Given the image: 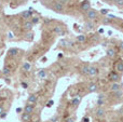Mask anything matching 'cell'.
<instances>
[{
	"label": "cell",
	"mask_w": 123,
	"mask_h": 122,
	"mask_svg": "<svg viewBox=\"0 0 123 122\" xmlns=\"http://www.w3.org/2000/svg\"><path fill=\"white\" fill-rule=\"evenodd\" d=\"M108 80L111 82H119L120 80V75L117 71H111L108 75Z\"/></svg>",
	"instance_id": "6da1fadb"
},
{
	"label": "cell",
	"mask_w": 123,
	"mask_h": 122,
	"mask_svg": "<svg viewBox=\"0 0 123 122\" xmlns=\"http://www.w3.org/2000/svg\"><path fill=\"white\" fill-rule=\"evenodd\" d=\"M98 16V12L94 9H91L86 12V17L89 18V21H93V19H96Z\"/></svg>",
	"instance_id": "7a4b0ae2"
},
{
	"label": "cell",
	"mask_w": 123,
	"mask_h": 122,
	"mask_svg": "<svg viewBox=\"0 0 123 122\" xmlns=\"http://www.w3.org/2000/svg\"><path fill=\"white\" fill-rule=\"evenodd\" d=\"M80 8H81V10H82V11H84V12H87L89 10H91V3H90L89 0H84V1L81 2Z\"/></svg>",
	"instance_id": "3957f363"
},
{
	"label": "cell",
	"mask_w": 123,
	"mask_h": 122,
	"mask_svg": "<svg viewBox=\"0 0 123 122\" xmlns=\"http://www.w3.org/2000/svg\"><path fill=\"white\" fill-rule=\"evenodd\" d=\"M64 6L63 3H61V2H55V3L53 4V11H55V12L57 13H63L64 12Z\"/></svg>",
	"instance_id": "277c9868"
},
{
	"label": "cell",
	"mask_w": 123,
	"mask_h": 122,
	"mask_svg": "<svg viewBox=\"0 0 123 122\" xmlns=\"http://www.w3.org/2000/svg\"><path fill=\"white\" fill-rule=\"evenodd\" d=\"M121 83H119V82H112V83L110 84V91L111 92H118V91H121Z\"/></svg>",
	"instance_id": "5b68a950"
},
{
	"label": "cell",
	"mask_w": 123,
	"mask_h": 122,
	"mask_svg": "<svg viewBox=\"0 0 123 122\" xmlns=\"http://www.w3.org/2000/svg\"><path fill=\"white\" fill-rule=\"evenodd\" d=\"M31 16H32V9L31 8H30L29 10L24 11V12L21 13V17H22V18H24V19L31 18Z\"/></svg>",
	"instance_id": "8992f818"
},
{
	"label": "cell",
	"mask_w": 123,
	"mask_h": 122,
	"mask_svg": "<svg viewBox=\"0 0 123 122\" xmlns=\"http://www.w3.org/2000/svg\"><path fill=\"white\" fill-rule=\"evenodd\" d=\"M95 114H96L97 118H103V117H105V115H106V111H105V109L103 107H98L97 109H96Z\"/></svg>",
	"instance_id": "52a82bcc"
},
{
	"label": "cell",
	"mask_w": 123,
	"mask_h": 122,
	"mask_svg": "<svg viewBox=\"0 0 123 122\" xmlns=\"http://www.w3.org/2000/svg\"><path fill=\"white\" fill-rule=\"evenodd\" d=\"M115 69L119 73H123V61H117V63L115 65Z\"/></svg>",
	"instance_id": "ba28073f"
},
{
	"label": "cell",
	"mask_w": 123,
	"mask_h": 122,
	"mask_svg": "<svg viewBox=\"0 0 123 122\" xmlns=\"http://www.w3.org/2000/svg\"><path fill=\"white\" fill-rule=\"evenodd\" d=\"M37 101H38V95L37 94H31L28 96V104H36Z\"/></svg>",
	"instance_id": "9c48e42d"
},
{
	"label": "cell",
	"mask_w": 123,
	"mask_h": 122,
	"mask_svg": "<svg viewBox=\"0 0 123 122\" xmlns=\"http://www.w3.org/2000/svg\"><path fill=\"white\" fill-rule=\"evenodd\" d=\"M34 109H35V106L32 105V104H28V105L25 106V108H24V111L27 112V114L31 115L32 112H34Z\"/></svg>",
	"instance_id": "30bf717a"
},
{
	"label": "cell",
	"mask_w": 123,
	"mask_h": 122,
	"mask_svg": "<svg viewBox=\"0 0 123 122\" xmlns=\"http://www.w3.org/2000/svg\"><path fill=\"white\" fill-rule=\"evenodd\" d=\"M22 120L23 122H30L31 121V115L24 111V114H22Z\"/></svg>",
	"instance_id": "8fae6325"
},
{
	"label": "cell",
	"mask_w": 123,
	"mask_h": 122,
	"mask_svg": "<svg viewBox=\"0 0 123 122\" xmlns=\"http://www.w3.org/2000/svg\"><path fill=\"white\" fill-rule=\"evenodd\" d=\"M11 71H12V67H11L10 65H6V66L3 67V69H2L3 76H9L11 73Z\"/></svg>",
	"instance_id": "7c38bea8"
},
{
	"label": "cell",
	"mask_w": 123,
	"mask_h": 122,
	"mask_svg": "<svg viewBox=\"0 0 123 122\" xmlns=\"http://www.w3.org/2000/svg\"><path fill=\"white\" fill-rule=\"evenodd\" d=\"M84 27L86 30H93L94 27H95V25H94V23L92 21H87L84 23Z\"/></svg>",
	"instance_id": "4fadbf2b"
},
{
	"label": "cell",
	"mask_w": 123,
	"mask_h": 122,
	"mask_svg": "<svg viewBox=\"0 0 123 122\" xmlns=\"http://www.w3.org/2000/svg\"><path fill=\"white\" fill-rule=\"evenodd\" d=\"M87 90H89V92L94 93V92H96V91L98 90V86H97V84L96 83H90L89 86H87Z\"/></svg>",
	"instance_id": "5bb4252c"
},
{
	"label": "cell",
	"mask_w": 123,
	"mask_h": 122,
	"mask_svg": "<svg viewBox=\"0 0 123 122\" xmlns=\"http://www.w3.org/2000/svg\"><path fill=\"white\" fill-rule=\"evenodd\" d=\"M80 102H81V96L80 95H77L74 98H72V101H71V105L74 106V107H77V106L80 104Z\"/></svg>",
	"instance_id": "9a60e30c"
},
{
	"label": "cell",
	"mask_w": 123,
	"mask_h": 122,
	"mask_svg": "<svg viewBox=\"0 0 123 122\" xmlns=\"http://www.w3.org/2000/svg\"><path fill=\"white\" fill-rule=\"evenodd\" d=\"M98 68H96V67L94 66H91L89 67V76H96L98 73Z\"/></svg>",
	"instance_id": "2e32d148"
},
{
	"label": "cell",
	"mask_w": 123,
	"mask_h": 122,
	"mask_svg": "<svg viewBox=\"0 0 123 122\" xmlns=\"http://www.w3.org/2000/svg\"><path fill=\"white\" fill-rule=\"evenodd\" d=\"M37 76H38V78H40V79H45V78H47V70H45V69H40V70L38 71V73H37Z\"/></svg>",
	"instance_id": "e0dca14e"
},
{
	"label": "cell",
	"mask_w": 123,
	"mask_h": 122,
	"mask_svg": "<svg viewBox=\"0 0 123 122\" xmlns=\"http://www.w3.org/2000/svg\"><path fill=\"white\" fill-rule=\"evenodd\" d=\"M106 54H107V56H108V57H110V58L115 57V56H116V50L112 49V48H110V49H108L106 51Z\"/></svg>",
	"instance_id": "ac0fdd59"
},
{
	"label": "cell",
	"mask_w": 123,
	"mask_h": 122,
	"mask_svg": "<svg viewBox=\"0 0 123 122\" xmlns=\"http://www.w3.org/2000/svg\"><path fill=\"white\" fill-rule=\"evenodd\" d=\"M23 70L25 71V73H29V71L31 70V64L28 63V62L24 63L23 64Z\"/></svg>",
	"instance_id": "d6986e66"
},
{
	"label": "cell",
	"mask_w": 123,
	"mask_h": 122,
	"mask_svg": "<svg viewBox=\"0 0 123 122\" xmlns=\"http://www.w3.org/2000/svg\"><path fill=\"white\" fill-rule=\"evenodd\" d=\"M32 27H34V24H32L30 21H26L25 23H24V29H26V30H30Z\"/></svg>",
	"instance_id": "ffe728a7"
},
{
	"label": "cell",
	"mask_w": 123,
	"mask_h": 122,
	"mask_svg": "<svg viewBox=\"0 0 123 122\" xmlns=\"http://www.w3.org/2000/svg\"><path fill=\"white\" fill-rule=\"evenodd\" d=\"M54 32H55V34H57V35H60V36H63V35L65 34L62 26H56V27L54 28Z\"/></svg>",
	"instance_id": "44dd1931"
},
{
	"label": "cell",
	"mask_w": 123,
	"mask_h": 122,
	"mask_svg": "<svg viewBox=\"0 0 123 122\" xmlns=\"http://www.w3.org/2000/svg\"><path fill=\"white\" fill-rule=\"evenodd\" d=\"M19 50L16 49V48H13V49H10L9 50V55L10 56H16L17 54H18Z\"/></svg>",
	"instance_id": "7402d4cb"
},
{
	"label": "cell",
	"mask_w": 123,
	"mask_h": 122,
	"mask_svg": "<svg viewBox=\"0 0 123 122\" xmlns=\"http://www.w3.org/2000/svg\"><path fill=\"white\" fill-rule=\"evenodd\" d=\"M77 41L80 43H84L85 41H86V36H84V35H79V36H77Z\"/></svg>",
	"instance_id": "603a6c76"
},
{
	"label": "cell",
	"mask_w": 123,
	"mask_h": 122,
	"mask_svg": "<svg viewBox=\"0 0 123 122\" xmlns=\"http://www.w3.org/2000/svg\"><path fill=\"white\" fill-rule=\"evenodd\" d=\"M81 73L83 75H89V66H83L82 69H81Z\"/></svg>",
	"instance_id": "cb8c5ba5"
},
{
	"label": "cell",
	"mask_w": 123,
	"mask_h": 122,
	"mask_svg": "<svg viewBox=\"0 0 123 122\" xmlns=\"http://www.w3.org/2000/svg\"><path fill=\"white\" fill-rule=\"evenodd\" d=\"M111 23V18H109V17H105V18H103V24L104 25H108V24Z\"/></svg>",
	"instance_id": "d4e9b609"
},
{
	"label": "cell",
	"mask_w": 123,
	"mask_h": 122,
	"mask_svg": "<svg viewBox=\"0 0 123 122\" xmlns=\"http://www.w3.org/2000/svg\"><path fill=\"white\" fill-rule=\"evenodd\" d=\"M30 22H31L32 24H38L39 23V17L38 16H35V17H31V19H30Z\"/></svg>",
	"instance_id": "484cf974"
},
{
	"label": "cell",
	"mask_w": 123,
	"mask_h": 122,
	"mask_svg": "<svg viewBox=\"0 0 123 122\" xmlns=\"http://www.w3.org/2000/svg\"><path fill=\"white\" fill-rule=\"evenodd\" d=\"M32 38H34V34L32 32H27L26 34V39L27 40H32Z\"/></svg>",
	"instance_id": "4316f807"
},
{
	"label": "cell",
	"mask_w": 123,
	"mask_h": 122,
	"mask_svg": "<svg viewBox=\"0 0 123 122\" xmlns=\"http://www.w3.org/2000/svg\"><path fill=\"white\" fill-rule=\"evenodd\" d=\"M113 93H115V96L118 97V98H120L122 96V91H118V92H113Z\"/></svg>",
	"instance_id": "83f0119b"
},
{
	"label": "cell",
	"mask_w": 123,
	"mask_h": 122,
	"mask_svg": "<svg viewBox=\"0 0 123 122\" xmlns=\"http://www.w3.org/2000/svg\"><path fill=\"white\" fill-rule=\"evenodd\" d=\"M58 121V116H54L50 119V122H57Z\"/></svg>",
	"instance_id": "f1b7e54d"
},
{
	"label": "cell",
	"mask_w": 123,
	"mask_h": 122,
	"mask_svg": "<svg viewBox=\"0 0 123 122\" xmlns=\"http://www.w3.org/2000/svg\"><path fill=\"white\" fill-rule=\"evenodd\" d=\"M100 13H102L103 15H107L108 14V10H107V9H102V10H100Z\"/></svg>",
	"instance_id": "f546056e"
},
{
	"label": "cell",
	"mask_w": 123,
	"mask_h": 122,
	"mask_svg": "<svg viewBox=\"0 0 123 122\" xmlns=\"http://www.w3.org/2000/svg\"><path fill=\"white\" fill-rule=\"evenodd\" d=\"M61 44L63 45V47H67V45H68V41L67 40H62L61 41Z\"/></svg>",
	"instance_id": "4dcf8cb0"
},
{
	"label": "cell",
	"mask_w": 123,
	"mask_h": 122,
	"mask_svg": "<svg viewBox=\"0 0 123 122\" xmlns=\"http://www.w3.org/2000/svg\"><path fill=\"white\" fill-rule=\"evenodd\" d=\"M118 6H123V0H113Z\"/></svg>",
	"instance_id": "1f68e13d"
},
{
	"label": "cell",
	"mask_w": 123,
	"mask_h": 122,
	"mask_svg": "<svg viewBox=\"0 0 123 122\" xmlns=\"http://www.w3.org/2000/svg\"><path fill=\"white\" fill-rule=\"evenodd\" d=\"M97 105H99V107H102V105H104V99H97Z\"/></svg>",
	"instance_id": "d6a6232c"
},
{
	"label": "cell",
	"mask_w": 123,
	"mask_h": 122,
	"mask_svg": "<svg viewBox=\"0 0 123 122\" xmlns=\"http://www.w3.org/2000/svg\"><path fill=\"white\" fill-rule=\"evenodd\" d=\"M53 104H54L53 101H49V102H48V104H47V107H52V106H53Z\"/></svg>",
	"instance_id": "836d02e7"
},
{
	"label": "cell",
	"mask_w": 123,
	"mask_h": 122,
	"mask_svg": "<svg viewBox=\"0 0 123 122\" xmlns=\"http://www.w3.org/2000/svg\"><path fill=\"white\" fill-rule=\"evenodd\" d=\"M65 122H74V118H71V117H69V118L66 119Z\"/></svg>",
	"instance_id": "e575fe53"
},
{
	"label": "cell",
	"mask_w": 123,
	"mask_h": 122,
	"mask_svg": "<svg viewBox=\"0 0 123 122\" xmlns=\"http://www.w3.org/2000/svg\"><path fill=\"white\" fill-rule=\"evenodd\" d=\"M21 85L23 86L24 89H27V88H28V84L26 83V82H22V83H21Z\"/></svg>",
	"instance_id": "d590c367"
},
{
	"label": "cell",
	"mask_w": 123,
	"mask_h": 122,
	"mask_svg": "<svg viewBox=\"0 0 123 122\" xmlns=\"http://www.w3.org/2000/svg\"><path fill=\"white\" fill-rule=\"evenodd\" d=\"M9 38H10V39H13V38H14V35H13V32H9Z\"/></svg>",
	"instance_id": "8d00e7d4"
},
{
	"label": "cell",
	"mask_w": 123,
	"mask_h": 122,
	"mask_svg": "<svg viewBox=\"0 0 123 122\" xmlns=\"http://www.w3.org/2000/svg\"><path fill=\"white\" fill-rule=\"evenodd\" d=\"M2 112H4V108H3V106L2 105H0V115H1Z\"/></svg>",
	"instance_id": "74e56055"
},
{
	"label": "cell",
	"mask_w": 123,
	"mask_h": 122,
	"mask_svg": "<svg viewBox=\"0 0 123 122\" xmlns=\"http://www.w3.org/2000/svg\"><path fill=\"white\" fill-rule=\"evenodd\" d=\"M104 97H105L104 94H99V95H98V99H104Z\"/></svg>",
	"instance_id": "f35d334b"
},
{
	"label": "cell",
	"mask_w": 123,
	"mask_h": 122,
	"mask_svg": "<svg viewBox=\"0 0 123 122\" xmlns=\"http://www.w3.org/2000/svg\"><path fill=\"white\" fill-rule=\"evenodd\" d=\"M6 112H2V114L0 115V118H6Z\"/></svg>",
	"instance_id": "ab89813d"
},
{
	"label": "cell",
	"mask_w": 123,
	"mask_h": 122,
	"mask_svg": "<svg viewBox=\"0 0 123 122\" xmlns=\"http://www.w3.org/2000/svg\"><path fill=\"white\" fill-rule=\"evenodd\" d=\"M119 48H120L121 50H123V41H121V42L119 43Z\"/></svg>",
	"instance_id": "60d3db41"
},
{
	"label": "cell",
	"mask_w": 123,
	"mask_h": 122,
	"mask_svg": "<svg viewBox=\"0 0 123 122\" xmlns=\"http://www.w3.org/2000/svg\"><path fill=\"white\" fill-rule=\"evenodd\" d=\"M82 121H83V122H89L90 120H89V118H86V117H85V118H83Z\"/></svg>",
	"instance_id": "b9f144b4"
},
{
	"label": "cell",
	"mask_w": 123,
	"mask_h": 122,
	"mask_svg": "<svg viewBox=\"0 0 123 122\" xmlns=\"http://www.w3.org/2000/svg\"><path fill=\"white\" fill-rule=\"evenodd\" d=\"M98 32H99V34H103V32H104V29H103V28H99V29H98Z\"/></svg>",
	"instance_id": "7bdbcfd3"
},
{
	"label": "cell",
	"mask_w": 123,
	"mask_h": 122,
	"mask_svg": "<svg viewBox=\"0 0 123 122\" xmlns=\"http://www.w3.org/2000/svg\"><path fill=\"white\" fill-rule=\"evenodd\" d=\"M49 22H51L50 18H44V23H49Z\"/></svg>",
	"instance_id": "ee69618b"
},
{
	"label": "cell",
	"mask_w": 123,
	"mask_h": 122,
	"mask_svg": "<svg viewBox=\"0 0 123 122\" xmlns=\"http://www.w3.org/2000/svg\"><path fill=\"white\" fill-rule=\"evenodd\" d=\"M22 111V108H16V112H21Z\"/></svg>",
	"instance_id": "f6af8a7d"
},
{
	"label": "cell",
	"mask_w": 123,
	"mask_h": 122,
	"mask_svg": "<svg viewBox=\"0 0 123 122\" xmlns=\"http://www.w3.org/2000/svg\"><path fill=\"white\" fill-rule=\"evenodd\" d=\"M6 83H10V80H9V78H6Z\"/></svg>",
	"instance_id": "bcb514c9"
},
{
	"label": "cell",
	"mask_w": 123,
	"mask_h": 122,
	"mask_svg": "<svg viewBox=\"0 0 123 122\" xmlns=\"http://www.w3.org/2000/svg\"><path fill=\"white\" fill-rule=\"evenodd\" d=\"M108 35H109V36H111V35H112V31H111V30H109V31H108Z\"/></svg>",
	"instance_id": "7dc6e473"
},
{
	"label": "cell",
	"mask_w": 123,
	"mask_h": 122,
	"mask_svg": "<svg viewBox=\"0 0 123 122\" xmlns=\"http://www.w3.org/2000/svg\"><path fill=\"white\" fill-rule=\"evenodd\" d=\"M0 8H1V2H0Z\"/></svg>",
	"instance_id": "c3c4849f"
},
{
	"label": "cell",
	"mask_w": 123,
	"mask_h": 122,
	"mask_svg": "<svg viewBox=\"0 0 123 122\" xmlns=\"http://www.w3.org/2000/svg\"><path fill=\"white\" fill-rule=\"evenodd\" d=\"M36 122H38V121H36Z\"/></svg>",
	"instance_id": "681fc988"
},
{
	"label": "cell",
	"mask_w": 123,
	"mask_h": 122,
	"mask_svg": "<svg viewBox=\"0 0 123 122\" xmlns=\"http://www.w3.org/2000/svg\"><path fill=\"white\" fill-rule=\"evenodd\" d=\"M49 122H50V121H49Z\"/></svg>",
	"instance_id": "f907efd6"
}]
</instances>
